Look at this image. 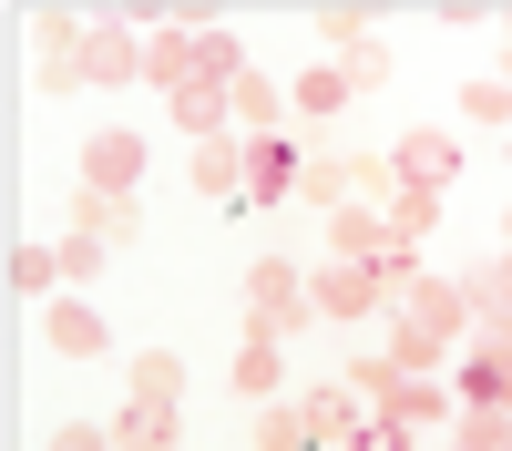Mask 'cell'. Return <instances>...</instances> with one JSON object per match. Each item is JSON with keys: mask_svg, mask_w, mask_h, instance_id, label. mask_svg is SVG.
Instances as JSON below:
<instances>
[{"mask_svg": "<svg viewBox=\"0 0 512 451\" xmlns=\"http://www.w3.org/2000/svg\"><path fill=\"white\" fill-rule=\"evenodd\" d=\"M297 318H318L308 308V277H297L287 257H256L246 267V339H287Z\"/></svg>", "mask_w": 512, "mask_h": 451, "instance_id": "1", "label": "cell"}, {"mask_svg": "<svg viewBox=\"0 0 512 451\" xmlns=\"http://www.w3.org/2000/svg\"><path fill=\"white\" fill-rule=\"evenodd\" d=\"M82 82H144V21H123V11H93V31H82Z\"/></svg>", "mask_w": 512, "mask_h": 451, "instance_id": "2", "label": "cell"}, {"mask_svg": "<svg viewBox=\"0 0 512 451\" xmlns=\"http://www.w3.org/2000/svg\"><path fill=\"white\" fill-rule=\"evenodd\" d=\"M82 31H93L82 11H31V82L41 93H72L82 82Z\"/></svg>", "mask_w": 512, "mask_h": 451, "instance_id": "3", "label": "cell"}, {"mask_svg": "<svg viewBox=\"0 0 512 451\" xmlns=\"http://www.w3.org/2000/svg\"><path fill=\"white\" fill-rule=\"evenodd\" d=\"M390 308H400L410 328H431V339H441V349L461 339V328H472V308H461V277H431V267H420V277L400 287V298H390Z\"/></svg>", "mask_w": 512, "mask_h": 451, "instance_id": "4", "label": "cell"}, {"mask_svg": "<svg viewBox=\"0 0 512 451\" xmlns=\"http://www.w3.org/2000/svg\"><path fill=\"white\" fill-rule=\"evenodd\" d=\"M134 175H144V134L103 123V134L82 144V195H134Z\"/></svg>", "mask_w": 512, "mask_h": 451, "instance_id": "5", "label": "cell"}, {"mask_svg": "<svg viewBox=\"0 0 512 451\" xmlns=\"http://www.w3.org/2000/svg\"><path fill=\"white\" fill-rule=\"evenodd\" d=\"M390 175H400V185H420V195H451V175H461V144L441 134V123H420V134H400Z\"/></svg>", "mask_w": 512, "mask_h": 451, "instance_id": "6", "label": "cell"}, {"mask_svg": "<svg viewBox=\"0 0 512 451\" xmlns=\"http://www.w3.org/2000/svg\"><path fill=\"white\" fill-rule=\"evenodd\" d=\"M297 175H308V154H297V134H246V195L256 205H287Z\"/></svg>", "mask_w": 512, "mask_h": 451, "instance_id": "7", "label": "cell"}, {"mask_svg": "<svg viewBox=\"0 0 512 451\" xmlns=\"http://www.w3.org/2000/svg\"><path fill=\"white\" fill-rule=\"evenodd\" d=\"M379 298H390V287H379V267H349V257H328V267L308 277V308H318V318H369Z\"/></svg>", "mask_w": 512, "mask_h": 451, "instance_id": "8", "label": "cell"}, {"mask_svg": "<svg viewBox=\"0 0 512 451\" xmlns=\"http://www.w3.org/2000/svg\"><path fill=\"white\" fill-rule=\"evenodd\" d=\"M41 339H52V359H103V308L93 298H52L41 308Z\"/></svg>", "mask_w": 512, "mask_h": 451, "instance_id": "9", "label": "cell"}, {"mask_svg": "<svg viewBox=\"0 0 512 451\" xmlns=\"http://www.w3.org/2000/svg\"><path fill=\"white\" fill-rule=\"evenodd\" d=\"M328 257L379 267V257H390V216H379V205H338V216H328Z\"/></svg>", "mask_w": 512, "mask_h": 451, "instance_id": "10", "label": "cell"}, {"mask_svg": "<svg viewBox=\"0 0 512 451\" xmlns=\"http://www.w3.org/2000/svg\"><path fill=\"white\" fill-rule=\"evenodd\" d=\"M390 421H400L410 441H431V431H451V421H461V400H451V380H400Z\"/></svg>", "mask_w": 512, "mask_h": 451, "instance_id": "11", "label": "cell"}, {"mask_svg": "<svg viewBox=\"0 0 512 451\" xmlns=\"http://www.w3.org/2000/svg\"><path fill=\"white\" fill-rule=\"evenodd\" d=\"M226 113L246 123V134H287V82H267V72H246V82H226Z\"/></svg>", "mask_w": 512, "mask_h": 451, "instance_id": "12", "label": "cell"}, {"mask_svg": "<svg viewBox=\"0 0 512 451\" xmlns=\"http://www.w3.org/2000/svg\"><path fill=\"white\" fill-rule=\"evenodd\" d=\"M185 441V410H164V400H134L113 421V451H175Z\"/></svg>", "mask_w": 512, "mask_h": 451, "instance_id": "13", "label": "cell"}, {"mask_svg": "<svg viewBox=\"0 0 512 451\" xmlns=\"http://www.w3.org/2000/svg\"><path fill=\"white\" fill-rule=\"evenodd\" d=\"M195 195H205V205H236V195H246V144H226V134L195 144Z\"/></svg>", "mask_w": 512, "mask_h": 451, "instance_id": "14", "label": "cell"}, {"mask_svg": "<svg viewBox=\"0 0 512 451\" xmlns=\"http://www.w3.org/2000/svg\"><path fill=\"white\" fill-rule=\"evenodd\" d=\"M297 410H308V431H318L328 451H349V431H359V400H349V380H328V390H308Z\"/></svg>", "mask_w": 512, "mask_h": 451, "instance_id": "15", "label": "cell"}, {"mask_svg": "<svg viewBox=\"0 0 512 451\" xmlns=\"http://www.w3.org/2000/svg\"><path fill=\"white\" fill-rule=\"evenodd\" d=\"M72 236L123 246V236H134V195H82V205H72Z\"/></svg>", "mask_w": 512, "mask_h": 451, "instance_id": "16", "label": "cell"}, {"mask_svg": "<svg viewBox=\"0 0 512 451\" xmlns=\"http://www.w3.org/2000/svg\"><path fill=\"white\" fill-rule=\"evenodd\" d=\"M123 380H134V400H164V410H185V359H175V349H144L134 369H123Z\"/></svg>", "mask_w": 512, "mask_h": 451, "instance_id": "17", "label": "cell"}, {"mask_svg": "<svg viewBox=\"0 0 512 451\" xmlns=\"http://www.w3.org/2000/svg\"><path fill=\"white\" fill-rule=\"evenodd\" d=\"M226 380H236V390H246L256 410H267V400H277V380H287V359H277V339H246V349H236V369H226Z\"/></svg>", "mask_w": 512, "mask_h": 451, "instance_id": "18", "label": "cell"}, {"mask_svg": "<svg viewBox=\"0 0 512 451\" xmlns=\"http://www.w3.org/2000/svg\"><path fill=\"white\" fill-rule=\"evenodd\" d=\"M461 308H472V318H512V246H502L492 267L461 277Z\"/></svg>", "mask_w": 512, "mask_h": 451, "instance_id": "19", "label": "cell"}, {"mask_svg": "<svg viewBox=\"0 0 512 451\" xmlns=\"http://www.w3.org/2000/svg\"><path fill=\"white\" fill-rule=\"evenodd\" d=\"M175 123H185L195 144H216V134H226L236 113H226V93H216V82H185V93H175Z\"/></svg>", "mask_w": 512, "mask_h": 451, "instance_id": "20", "label": "cell"}, {"mask_svg": "<svg viewBox=\"0 0 512 451\" xmlns=\"http://www.w3.org/2000/svg\"><path fill=\"white\" fill-rule=\"evenodd\" d=\"M256 451H318L308 410H297V400H267V410H256Z\"/></svg>", "mask_w": 512, "mask_h": 451, "instance_id": "21", "label": "cell"}, {"mask_svg": "<svg viewBox=\"0 0 512 451\" xmlns=\"http://www.w3.org/2000/svg\"><path fill=\"white\" fill-rule=\"evenodd\" d=\"M379 216H390V246H420V236L441 226V195H420V185H400L390 205H379Z\"/></svg>", "mask_w": 512, "mask_h": 451, "instance_id": "22", "label": "cell"}, {"mask_svg": "<svg viewBox=\"0 0 512 451\" xmlns=\"http://www.w3.org/2000/svg\"><path fill=\"white\" fill-rule=\"evenodd\" d=\"M338 82H349V93H379V82H390V41H379V31H359L349 52H338Z\"/></svg>", "mask_w": 512, "mask_h": 451, "instance_id": "23", "label": "cell"}, {"mask_svg": "<svg viewBox=\"0 0 512 451\" xmlns=\"http://www.w3.org/2000/svg\"><path fill=\"white\" fill-rule=\"evenodd\" d=\"M11 287H21V298H52V287H72V277H62V246H11Z\"/></svg>", "mask_w": 512, "mask_h": 451, "instance_id": "24", "label": "cell"}, {"mask_svg": "<svg viewBox=\"0 0 512 451\" xmlns=\"http://www.w3.org/2000/svg\"><path fill=\"white\" fill-rule=\"evenodd\" d=\"M287 103L308 113V123H328L338 103H349V82H338V62H318V72H297V82H287Z\"/></svg>", "mask_w": 512, "mask_h": 451, "instance_id": "25", "label": "cell"}, {"mask_svg": "<svg viewBox=\"0 0 512 451\" xmlns=\"http://www.w3.org/2000/svg\"><path fill=\"white\" fill-rule=\"evenodd\" d=\"M390 359L410 369V380H441V339H431V328H410V318L390 328Z\"/></svg>", "mask_w": 512, "mask_h": 451, "instance_id": "26", "label": "cell"}, {"mask_svg": "<svg viewBox=\"0 0 512 451\" xmlns=\"http://www.w3.org/2000/svg\"><path fill=\"white\" fill-rule=\"evenodd\" d=\"M461 113H472V123H502V134H512V82H461Z\"/></svg>", "mask_w": 512, "mask_h": 451, "instance_id": "27", "label": "cell"}, {"mask_svg": "<svg viewBox=\"0 0 512 451\" xmlns=\"http://www.w3.org/2000/svg\"><path fill=\"white\" fill-rule=\"evenodd\" d=\"M349 451H420L400 421H390V410H359V431H349Z\"/></svg>", "mask_w": 512, "mask_h": 451, "instance_id": "28", "label": "cell"}, {"mask_svg": "<svg viewBox=\"0 0 512 451\" xmlns=\"http://www.w3.org/2000/svg\"><path fill=\"white\" fill-rule=\"evenodd\" d=\"M359 31H369V11H349V0H328V11H318V41H328V62H338V52H349V41H359Z\"/></svg>", "mask_w": 512, "mask_h": 451, "instance_id": "29", "label": "cell"}, {"mask_svg": "<svg viewBox=\"0 0 512 451\" xmlns=\"http://www.w3.org/2000/svg\"><path fill=\"white\" fill-rule=\"evenodd\" d=\"M62 277L93 287V277H103V246H93V236H62Z\"/></svg>", "mask_w": 512, "mask_h": 451, "instance_id": "30", "label": "cell"}, {"mask_svg": "<svg viewBox=\"0 0 512 451\" xmlns=\"http://www.w3.org/2000/svg\"><path fill=\"white\" fill-rule=\"evenodd\" d=\"M52 451H113V431H93V421H62V431H52Z\"/></svg>", "mask_w": 512, "mask_h": 451, "instance_id": "31", "label": "cell"}, {"mask_svg": "<svg viewBox=\"0 0 512 451\" xmlns=\"http://www.w3.org/2000/svg\"><path fill=\"white\" fill-rule=\"evenodd\" d=\"M502 62H512V11H502ZM502 82H512V72H502Z\"/></svg>", "mask_w": 512, "mask_h": 451, "instance_id": "32", "label": "cell"}, {"mask_svg": "<svg viewBox=\"0 0 512 451\" xmlns=\"http://www.w3.org/2000/svg\"><path fill=\"white\" fill-rule=\"evenodd\" d=\"M492 369H502V390H512V359H492Z\"/></svg>", "mask_w": 512, "mask_h": 451, "instance_id": "33", "label": "cell"}, {"mask_svg": "<svg viewBox=\"0 0 512 451\" xmlns=\"http://www.w3.org/2000/svg\"><path fill=\"white\" fill-rule=\"evenodd\" d=\"M502 246H512V205H502Z\"/></svg>", "mask_w": 512, "mask_h": 451, "instance_id": "34", "label": "cell"}, {"mask_svg": "<svg viewBox=\"0 0 512 451\" xmlns=\"http://www.w3.org/2000/svg\"><path fill=\"white\" fill-rule=\"evenodd\" d=\"M451 451H472V441H451Z\"/></svg>", "mask_w": 512, "mask_h": 451, "instance_id": "35", "label": "cell"}]
</instances>
